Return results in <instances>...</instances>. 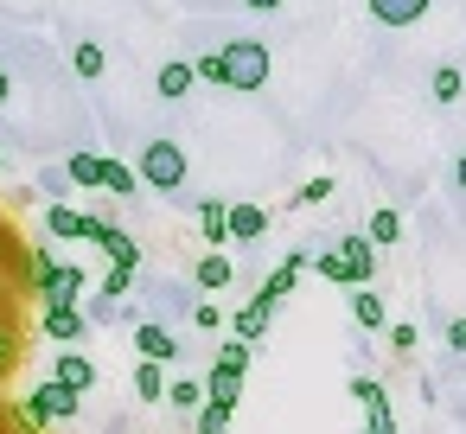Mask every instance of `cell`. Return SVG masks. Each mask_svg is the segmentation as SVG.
Segmentation results:
<instances>
[{
	"instance_id": "f1b7e54d",
	"label": "cell",
	"mask_w": 466,
	"mask_h": 434,
	"mask_svg": "<svg viewBox=\"0 0 466 434\" xmlns=\"http://www.w3.org/2000/svg\"><path fill=\"white\" fill-rule=\"evenodd\" d=\"M77 288H84V268H58V288L46 294V307H52V300H71Z\"/></svg>"
},
{
	"instance_id": "9a60e30c",
	"label": "cell",
	"mask_w": 466,
	"mask_h": 434,
	"mask_svg": "<svg viewBox=\"0 0 466 434\" xmlns=\"http://www.w3.org/2000/svg\"><path fill=\"white\" fill-rule=\"evenodd\" d=\"M262 230H268V211L262 205H230V237L237 243H256Z\"/></svg>"
},
{
	"instance_id": "484cf974",
	"label": "cell",
	"mask_w": 466,
	"mask_h": 434,
	"mask_svg": "<svg viewBox=\"0 0 466 434\" xmlns=\"http://www.w3.org/2000/svg\"><path fill=\"white\" fill-rule=\"evenodd\" d=\"M313 268H319L326 281H339V288H358V281H351V262H345L339 249H326V256H313Z\"/></svg>"
},
{
	"instance_id": "d590c367",
	"label": "cell",
	"mask_w": 466,
	"mask_h": 434,
	"mask_svg": "<svg viewBox=\"0 0 466 434\" xmlns=\"http://www.w3.org/2000/svg\"><path fill=\"white\" fill-rule=\"evenodd\" d=\"M249 7H256V14H281V0H249Z\"/></svg>"
},
{
	"instance_id": "d4e9b609",
	"label": "cell",
	"mask_w": 466,
	"mask_h": 434,
	"mask_svg": "<svg viewBox=\"0 0 466 434\" xmlns=\"http://www.w3.org/2000/svg\"><path fill=\"white\" fill-rule=\"evenodd\" d=\"M20 351H26V345H20V332H14V326H0V383L20 370Z\"/></svg>"
},
{
	"instance_id": "836d02e7",
	"label": "cell",
	"mask_w": 466,
	"mask_h": 434,
	"mask_svg": "<svg viewBox=\"0 0 466 434\" xmlns=\"http://www.w3.org/2000/svg\"><path fill=\"white\" fill-rule=\"evenodd\" d=\"M447 351H466V319H447Z\"/></svg>"
},
{
	"instance_id": "7a4b0ae2",
	"label": "cell",
	"mask_w": 466,
	"mask_h": 434,
	"mask_svg": "<svg viewBox=\"0 0 466 434\" xmlns=\"http://www.w3.org/2000/svg\"><path fill=\"white\" fill-rule=\"evenodd\" d=\"M224 71H230V90H262L268 84V45L262 39H230Z\"/></svg>"
},
{
	"instance_id": "8fae6325",
	"label": "cell",
	"mask_w": 466,
	"mask_h": 434,
	"mask_svg": "<svg viewBox=\"0 0 466 434\" xmlns=\"http://www.w3.org/2000/svg\"><path fill=\"white\" fill-rule=\"evenodd\" d=\"M268 313H275V307H268V300L256 294V300H249L243 313H230V338H243V345H256V338H262V326H268Z\"/></svg>"
},
{
	"instance_id": "f546056e",
	"label": "cell",
	"mask_w": 466,
	"mask_h": 434,
	"mask_svg": "<svg viewBox=\"0 0 466 434\" xmlns=\"http://www.w3.org/2000/svg\"><path fill=\"white\" fill-rule=\"evenodd\" d=\"M237 409H218V402H205L198 409V434H224V421H230Z\"/></svg>"
},
{
	"instance_id": "7c38bea8",
	"label": "cell",
	"mask_w": 466,
	"mask_h": 434,
	"mask_svg": "<svg viewBox=\"0 0 466 434\" xmlns=\"http://www.w3.org/2000/svg\"><path fill=\"white\" fill-rule=\"evenodd\" d=\"M71 71H77L84 84H96V77L109 71V52H103L96 39H77V45H71Z\"/></svg>"
},
{
	"instance_id": "5bb4252c",
	"label": "cell",
	"mask_w": 466,
	"mask_h": 434,
	"mask_svg": "<svg viewBox=\"0 0 466 434\" xmlns=\"http://www.w3.org/2000/svg\"><path fill=\"white\" fill-rule=\"evenodd\" d=\"M46 332L71 345V338H84V313H77L71 300H52V307H46Z\"/></svg>"
},
{
	"instance_id": "52a82bcc",
	"label": "cell",
	"mask_w": 466,
	"mask_h": 434,
	"mask_svg": "<svg viewBox=\"0 0 466 434\" xmlns=\"http://www.w3.org/2000/svg\"><path fill=\"white\" fill-rule=\"evenodd\" d=\"M52 383H65V389H71V396H84V389H90V383H96V364H90V358H84V351H65V358H58V364H52Z\"/></svg>"
},
{
	"instance_id": "5b68a950",
	"label": "cell",
	"mask_w": 466,
	"mask_h": 434,
	"mask_svg": "<svg viewBox=\"0 0 466 434\" xmlns=\"http://www.w3.org/2000/svg\"><path fill=\"white\" fill-rule=\"evenodd\" d=\"M192 84H198V71H192V58H167V65L154 71V90H160L167 103H179V96H192Z\"/></svg>"
},
{
	"instance_id": "8992f818",
	"label": "cell",
	"mask_w": 466,
	"mask_h": 434,
	"mask_svg": "<svg viewBox=\"0 0 466 434\" xmlns=\"http://www.w3.org/2000/svg\"><path fill=\"white\" fill-rule=\"evenodd\" d=\"M364 7H370L377 26H415V20L434 7V0H364Z\"/></svg>"
},
{
	"instance_id": "603a6c76",
	"label": "cell",
	"mask_w": 466,
	"mask_h": 434,
	"mask_svg": "<svg viewBox=\"0 0 466 434\" xmlns=\"http://www.w3.org/2000/svg\"><path fill=\"white\" fill-rule=\"evenodd\" d=\"M211 370H224V377H249V345H243V338H230V345L211 358Z\"/></svg>"
},
{
	"instance_id": "30bf717a",
	"label": "cell",
	"mask_w": 466,
	"mask_h": 434,
	"mask_svg": "<svg viewBox=\"0 0 466 434\" xmlns=\"http://www.w3.org/2000/svg\"><path fill=\"white\" fill-rule=\"evenodd\" d=\"M300 268H313V256H300V249H294V256H288V262H281V268H275V275L262 281V300L275 307L281 294H294V281H300Z\"/></svg>"
},
{
	"instance_id": "74e56055",
	"label": "cell",
	"mask_w": 466,
	"mask_h": 434,
	"mask_svg": "<svg viewBox=\"0 0 466 434\" xmlns=\"http://www.w3.org/2000/svg\"><path fill=\"white\" fill-rule=\"evenodd\" d=\"M0 167H7V160H0Z\"/></svg>"
},
{
	"instance_id": "ba28073f",
	"label": "cell",
	"mask_w": 466,
	"mask_h": 434,
	"mask_svg": "<svg viewBox=\"0 0 466 434\" xmlns=\"http://www.w3.org/2000/svg\"><path fill=\"white\" fill-rule=\"evenodd\" d=\"M65 173H71V186H103L109 179V160L96 147H77V154H65Z\"/></svg>"
},
{
	"instance_id": "6da1fadb",
	"label": "cell",
	"mask_w": 466,
	"mask_h": 434,
	"mask_svg": "<svg viewBox=\"0 0 466 434\" xmlns=\"http://www.w3.org/2000/svg\"><path fill=\"white\" fill-rule=\"evenodd\" d=\"M135 173H141V186H154V192H179V186H186V173H192V160H186V147H179V141L154 135V141L141 147Z\"/></svg>"
},
{
	"instance_id": "ac0fdd59",
	"label": "cell",
	"mask_w": 466,
	"mask_h": 434,
	"mask_svg": "<svg viewBox=\"0 0 466 434\" xmlns=\"http://www.w3.org/2000/svg\"><path fill=\"white\" fill-rule=\"evenodd\" d=\"M460 90H466L460 65H434V77H428V96H434V103H460Z\"/></svg>"
},
{
	"instance_id": "8d00e7d4",
	"label": "cell",
	"mask_w": 466,
	"mask_h": 434,
	"mask_svg": "<svg viewBox=\"0 0 466 434\" xmlns=\"http://www.w3.org/2000/svg\"><path fill=\"white\" fill-rule=\"evenodd\" d=\"M7 96H14V84H7V71H0V103H7Z\"/></svg>"
},
{
	"instance_id": "1f68e13d",
	"label": "cell",
	"mask_w": 466,
	"mask_h": 434,
	"mask_svg": "<svg viewBox=\"0 0 466 434\" xmlns=\"http://www.w3.org/2000/svg\"><path fill=\"white\" fill-rule=\"evenodd\" d=\"M383 332H390V351H402V358L415 351V326H409V319H402V326H383Z\"/></svg>"
},
{
	"instance_id": "4316f807",
	"label": "cell",
	"mask_w": 466,
	"mask_h": 434,
	"mask_svg": "<svg viewBox=\"0 0 466 434\" xmlns=\"http://www.w3.org/2000/svg\"><path fill=\"white\" fill-rule=\"evenodd\" d=\"M167 402H173V409H205V389H198V377H179V383H167Z\"/></svg>"
},
{
	"instance_id": "e0dca14e",
	"label": "cell",
	"mask_w": 466,
	"mask_h": 434,
	"mask_svg": "<svg viewBox=\"0 0 466 434\" xmlns=\"http://www.w3.org/2000/svg\"><path fill=\"white\" fill-rule=\"evenodd\" d=\"M58 268H65V262H58L52 249H33V256H26V281H33L39 294H52V288H58Z\"/></svg>"
},
{
	"instance_id": "cb8c5ba5",
	"label": "cell",
	"mask_w": 466,
	"mask_h": 434,
	"mask_svg": "<svg viewBox=\"0 0 466 434\" xmlns=\"http://www.w3.org/2000/svg\"><path fill=\"white\" fill-rule=\"evenodd\" d=\"M103 192H116V198H135V192H141V173H135V167H122V160H109V179H103Z\"/></svg>"
},
{
	"instance_id": "7402d4cb",
	"label": "cell",
	"mask_w": 466,
	"mask_h": 434,
	"mask_svg": "<svg viewBox=\"0 0 466 434\" xmlns=\"http://www.w3.org/2000/svg\"><path fill=\"white\" fill-rule=\"evenodd\" d=\"M230 262H224V249H211V256H198V288H230Z\"/></svg>"
},
{
	"instance_id": "3957f363",
	"label": "cell",
	"mask_w": 466,
	"mask_h": 434,
	"mask_svg": "<svg viewBox=\"0 0 466 434\" xmlns=\"http://www.w3.org/2000/svg\"><path fill=\"white\" fill-rule=\"evenodd\" d=\"M20 415H26V428H46V421H71V415H77V396H71L65 383H39V389L26 396V409H20Z\"/></svg>"
},
{
	"instance_id": "d6986e66",
	"label": "cell",
	"mask_w": 466,
	"mask_h": 434,
	"mask_svg": "<svg viewBox=\"0 0 466 434\" xmlns=\"http://www.w3.org/2000/svg\"><path fill=\"white\" fill-rule=\"evenodd\" d=\"M135 396H141V402H160V396H167V377H160V364H154V358H141V364H135Z\"/></svg>"
},
{
	"instance_id": "2e32d148",
	"label": "cell",
	"mask_w": 466,
	"mask_h": 434,
	"mask_svg": "<svg viewBox=\"0 0 466 434\" xmlns=\"http://www.w3.org/2000/svg\"><path fill=\"white\" fill-rule=\"evenodd\" d=\"M351 319H358L364 332H383V326H390V313H383V300H377L370 288H351Z\"/></svg>"
},
{
	"instance_id": "ffe728a7",
	"label": "cell",
	"mask_w": 466,
	"mask_h": 434,
	"mask_svg": "<svg viewBox=\"0 0 466 434\" xmlns=\"http://www.w3.org/2000/svg\"><path fill=\"white\" fill-rule=\"evenodd\" d=\"M46 230H52V237H84V211H71V205H46Z\"/></svg>"
},
{
	"instance_id": "83f0119b",
	"label": "cell",
	"mask_w": 466,
	"mask_h": 434,
	"mask_svg": "<svg viewBox=\"0 0 466 434\" xmlns=\"http://www.w3.org/2000/svg\"><path fill=\"white\" fill-rule=\"evenodd\" d=\"M192 71H198L205 84H230V71H224V52H205V58H192Z\"/></svg>"
},
{
	"instance_id": "d6a6232c",
	"label": "cell",
	"mask_w": 466,
	"mask_h": 434,
	"mask_svg": "<svg viewBox=\"0 0 466 434\" xmlns=\"http://www.w3.org/2000/svg\"><path fill=\"white\" fill-rule=\"evenodd\" d=\"M319 198H332V179H307L300 186V205H319Z\"/></svg>"
},
{
	"instance_id": "4dcf8cb0",
	"label": "cell",
	"mask_w": 466,
	"mask_h": 434,
	"mask_svg": "<svg viewBox=\"0 0 466 434\" xmlns=\"http://www.w3.org/2000/svg\"><path fill=\"white\" fill-rule=\"evenodd\" d=\"M128 281H135V268H122V262H116V268L103 275V300H116V294H128Z\"/></svg>"
},
{
	"instance_id": "4fadbf2b",
	"label": "cell",
	"mask_w": 466,
	"mask_h": 434,
	"mask_svg": "<svg viewBox=\"0 0 466 434\" xmlns=\"http://www.w3.org/2000/svg\"><path fill=\"white\" fill-rule=\"evenodd\" d=\"M192 211H198V230H205V237H211V249H218V243L230 237V205H224V198H198Z\"/></svg>"
},
{
	"instance_id": "44dd1931",
	"label": "cell",
	"mask_w": 466,
	"mask_h": 434,
	"mask_svg": "<svg viewBox=\"0 0 466 434\" xmlns=\"http://www.w3.org/2000/svg\"><path fill=\"white\" fill-rule=\"evenodd\" d=\"M377 249H390V243H402V211H377L370 217V230H364Z\"/></svg>"
},
{
	"instance_id": "277c9868",
	"label": "cell",
	"mask_w": 466,
	"mask_h": 434,
	"mask_svg": "<svg viewBox=\"0 0 466 434\" xmlns=\"http://www.w3.org/2000/svg\"><path fill=\"white\" fill-rule=\"evenodd\" d=\"M339 256L351 262V281L370 288V275H377V243H370L364 230H351V237H339Z\"/></svg>"
},
{
	"instance_id": "9c48e42d",
	"label": "cell",
	"mask_w": 466,
	"mask_h": 434,
	"mask_svg": "<svg viewBox=\"0 0 466 434\" xmlns=\"http://www.w3.org/2000/svg\"><path fill=\"white\" fill-rule=\"evenodd\" d=\"M135 351L154 358V364H173V358H179V338H173L167 326H135Z\"/></svg>"
},
{
	"instance_id": "e575fe53",
	"label": "cell",
	"mask_w": 466,
	"mask_h": 434,
	"mask_svg": "<svg viewBox=\"0 0 466 434\" xmlns=\"http://www.w3.org/2000/svg\"><path fill=\"white\" fill-rule=\"evenodd\" d=\"M453 192H466V154L453 160Z\"/></svg>"
}]
</instances>
